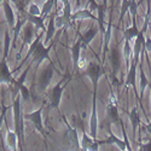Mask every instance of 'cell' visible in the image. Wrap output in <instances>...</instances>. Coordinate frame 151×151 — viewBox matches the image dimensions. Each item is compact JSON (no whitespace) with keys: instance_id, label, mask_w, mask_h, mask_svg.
<instances>
[{"instance_id":"obj_15","label":"cell","mask_w":151,"mask_h":151,"mask_svg":"<svg viewBox=\"0 0 151 151\" xmlns=\"http://www.w3.org/2000/svg\"><path fill=\"white\" fill-rule=\"evenodd\" d=\"M81 47H82V42L81 40H79L76 44H75L71 48V53H73V62L74 65H78L79 59H80V52H81Z\"/></svg>"},{"instance_id":"obj_6","label":"cell","mask_w":151,"mask_h":151,"mask_svg":"<svg viewBox=\"0 0 151 151\" xmlns=\"http://www.w3.org/2000/svg\"><path fill=\"white\" fill-rule=\"evenodd\" d=\"M53 74H55V71H53L52 64L48 65L47 68H45V69L41 71L40 76H39V88H40L41 91H45V90H46V87L48 86L50 81H51Z\"/></svg>"},{"instance_id":"obj_8","label":"cell","mask_w":151,"mask_h":151,"mask_svg":"<svg viewBox=\"0 0 151 151\" xmlns=\"http://www.w3.org/2000/svg\"><path fill=\"white\" fill-rule=\"evenodd\" d=\"M0 82H10L14 85L16 82V80L12 79V74L6 64L5 58H3V60L0 62Z\"/></svg>"},{"instance_id":"obj_9","label":"cell","mask_w":151,"mask_h":151,"mask_svg":"<svg viewBox=\"0 0 151 151\" xmlns=\"http://www.w3.org/2000/svg\"><path fill=\"white\" fill-rule=\"evenodd\" d=\"M109 57H110V62H111L112 68H114L115 71H117L119 68H120V64H121V53H120V51L116 47L111 48Z\"/></svg>"},{"instance_id":"obj_17","label":"cell","mask_w":151,"mask_h":151,"mask_svg":"<svg viewBox=\"0 0 151 151\" xmlns=\"http://www.w3.org/2000/svg\"><path fill=\"white\" fill-rule=\"evenodd\" d=\"M129 119H131V122H132V127H133V132L134 134L137 133V128L138 126L140 123V117H139V112H138L137 109H133L129 114Z\"/></svg>"},{"instance_id":"obj_10","label":"cell","mask_w":151,"mask_h":151,"mask_svg":"<svg viewBox=\"0 0 151 151\" xmlns=\"http://www.w3.org/2000/svg\"><path fill=\"white\" fill-rule=\"evenodd\" d=\"M145 46V40L142 33H139V35L137 36L135 40V45H134V63H138V58H139V55L142 52V48H144Z\"/></svg>"},{"instance_id":"obj_11","label":"cell","mask_w":151,"mask_h":151,"mask_svg":"<svg viewBox=\"0 0 151 151\" xmlns=\"http://www.w3.org/2000/svg\"><path fill=\"white\" fill-rule=\"evenodd\" d=\"M112 143H114L115 145H117V147H119L120 150H122V151L126 150V144H124V142L121 140V139H119V138H117L116 135H114V134H110V137L108 138L106 140L99 142V145H100V144H112Z\"/></svg>"},{"instance_id":"obj_2","label":"cell","mask_w":151,"mask_h":151,"mask_svg":"<svg viewBox=\"0 0 151 151\" xmlns=\"http://www.w3.org/2000/svg\"><path fill=\"white\" fill-rule=\"evenodd\" d=\"M65 85H67V80L64 79V80L59 81L55 86V88L52 90L51 94H50V102H51V106L52 108H58L59 106L63 91H64V88H65Z\"/></svg>"},{"instance_id":"obj_13","label":"cell","mask_w":151,"mask_h":151,"mask_svg":"<svg viewBox=\"0 0 151 151\" xmlns=\"http://www.w3.org/2000/svg\"><path fill=\"white\" fill-rule=\"evenodd\" d=\"M97 33H98V29L97 28H91V29H88L87 30L82 36H81V42H83V46H86V45H88L92 40H93V37L97 35Z\"/></svg>"},{"instance_id":"obj_32","label":"cell","mask_w":151,"mask_h":151,"mask_svg":"<svg viewBox=\"0 0 151 151\" xmlns=\"http://www.w3.org/2000/svg\"><path fill=\"white\" fill-rule=\"evenodd\" d=\"M29 15H33V16H40V11L35 5H30V11H29Z\"/></svg>"},{"instance_id":"obj_33","label":"cell","mask_w":151,"mask_h":151,"mask_svg":"<svg viewBox=\"0 0 151 151\" xmlns=\"http://www.w3.org/2000/svg\"><path fill=\"white\" fill-rule=\"evenodd\" d=\"M140 147L143 149V151H151V140H149L145 144H142Z\"/></svg>"},{"instance_id":"obj_26","label":"cell","mask_w":151,"mask_h":151,"mask_svg":"<svg viewBox=\"0 0 151 151\" xmlns=\"http://www.w3.org/2000/svg\"><path fill=\"white\" fill-rule=\"evenodd\" d=\"M147 83H149V81H147V79H146V75H145V73L142 70V71H140V91H142V92H144V90H145V87L147 86Z\"/></svg>"},{"instance_id":"obj_14","label":"cell","mask_w":151,"mask_h":151,"mask_svg":"<svg viewBox=\"0 0 151 151\" xmlns=\"http://www.w3.org/2000/svg\"><path fill=\"white\" fill-rule=\"evenodd\" d=\"M90 134L93 139L97 138V114H96V104L93 103V112L91 116V123H90Z\"/></svg>"},{"instance_id":"obj_19","label":"cell","mask_w":151,"mask_h":151,"mask_svg":"<svg viewBox=\"0 0 151 151\" xmlns=\"http://www.w3.org/2000/svg\"><path fill=\"white\" fill-rule=\"evenodd\" d=\"M44 18L42 16H33V15H29V21L32 24H35L37 28H40L42 30H45V27H44Z\"/></svg>"},{"instance_id":"obj_30","label":"cell","mask_w":151,"mask_h":151,"mask_svg":"<svg viewBox=\"0 0 151 151\" xmlns=\"http://www.w3.org/2000/svg\"><path fill=\"white\" fill-rule=\"evenodd\" d=\"M129 3H131V0H123L122 9H121V16H123L126 14V11L129 9Z\"/></svg>"},{"instance_id":"obj_35","label":"cell","mask_w":151,"mask_h":151,"mask_svg":"<svg viewBox=\"0 0 151 151\" xmlns=\"http://www.w3.org/2000/svg\"><path fill=\"white\" fill-rule=\"evenodd\" d=\"M144 48H146V51H147V52L151 51V40H146V41H145V46H144Z\"/></svg>"},{"instance_id":"obj_27","label":"cell","mask_w":151,"mask_h":151,"mask_svg":"<svg viewBox=\"0 0 151 151\" xmlns=\"http://www.w3.org/2000/svg\"><path fill=\"white\" fill-rule=\"evenodd\" d=\"M53 3H55V0H48V1L45 4V6H44V10H42V17H46V15L48 14L50 11H51Z\"/></svg>"},{"instance_id":"obj_31","label":"cell","mask_w":151,"mask_h":151,"mask_svg":"<svg viewBox=\"0 0 151 151\" xmlns=\"http://www.w3.org/2000/svg\"><path fill=\"white\" fill-rule=\"evenodd\" d=\"M9 44H10V36H9V34L6 33V36H5V53H4V58H6L7 55H9Z\"/></svg>"},{"instance_id":"obj_18","label":"cell","mask_w":151,"mask_h":151,"mask_svg":"<svg viewBox=\"0 0 151 151\" xmlns=\"http://www.w3.org/2000/svg\"><path fill=\"white\" fill-rule=\"evenodd\" d=\"M138 35H139V30H138V28L135 26H132L128 29L124 30V39H126V41H131L133 37H137Z\"/></svg>"},{"instance_id":"obj_1","label":"cell","mask_w":151,"mask_h":151,"mask_svg":"<svg viewBox=\"0 0 151 151\" xmlns=\"http://www.w3.org/2000/svg\"><path fill=\"white\" fill-rule=\"evenodd\" d=\"M14 114H15V133L17 134L18 142H19V151H23L24 149V134H23V124H22V117H21V104L19 98L17 97L14 103Z\"/></svg>"},{"instance_id":"obj_34","label":"cell","mask_w":151,"mask_h":151,"mask_svg":"<svg viewBox=\"0 0 151 151\" xmlns=\"http://www.w3.org/2000/svg\"><path fill=\"white\" fill-rule=\"evenodd\" d=\"M129 51H131L129 41H126V46H124V56H126V58H127V59H128V57H129Z\"/></svg>"},{"instance_id":"obj_23","label":"cell","mask_w":151,"mask_h":151,"mask_svg":"<svg viewBox=\"0 0 151 151\" xmlns=\"http://www.w3.org/2000/svg\"><path fill=\"white\" fill-rule=\"evenodd\" d=\"M7 138H9V145L11 146V149L16 151V140H18V138H17V134L15 132H10L7 134Z\"/></svg>"},{"instance_id":"obj_29","label":"cell","mask_w":151,"mask_h":151,"mask_svg":"<svg viewBox=\"0 0 151 151\" xmlns=\"http://www.w3.org/2000/svg\"><path fill=\"white\" fill-rule=\"evenodd\" d=\"M19 91H21V94H22V97H23V99H29V97H30V92H29V90L27 88L26 86H22L21 88H19Z\"/></svg>"},{"instance_id":"obj_21","label":"cell","mask_w":151,"mask_h":151,"mask_svg":"<svg viewBox=\"0 0 151 151\" xmlns=\"http://www.w3.org/2000/svg\"><path fill=\"white\" fill-rule=\"evenodd\" d=\"M135 71H137V63H133L132 68L129 69L128 76H127V85H134L135 83Z\"/></svg>"},{"instance_id":"obj_24","label":"cell","mask_w":151,"mask_h":151,"mask_svg":"<svg viewBox=\"0 0 151 151\" xmlns=\"http://www.w3.org/2000/svg\"><path fill=\"white\" fill-rule=\"evenodd\" d=\"M73 122H74V127H75V129H80V131H82V133L85 132L83 122H82L81 117H78V116H73Z\"/></svg>"},{"instance_id":"obj_36","label":"cell","mask_w":151,"mask_h":151,"mask_svg":"<svg viewBox=\"0 0 151 151\" xmlns=\"http://www.w3.org/2000/svg\"><path fill=\"white\" fill-rule=\"evenodd\" d=\"M5 109L3 110V112H1V115H0V131H1V123H3V120H4V116H5Z\"/></svg>"},{"instance_id":"obj_20","label":"cell","mask_w":151,"mask_h":151,"mask_svg":"<svg viewBox=\"0 0 151 151\" xmlns=\"http://www.w3.org/2000/svg\"><path fill=\"white\" fill-rule=\"evenodd\" d=\"M4 10H5V15H6V18H7V22L10 26H14L15 24V16H14V11L11 10V6L5 3L4 5Z\"/></svg>"},{"instance_id":"obj_28","label":"cell","mask_w":151,"mask_h":151,"mask_svg":"<svg viewBox=\"0 0 151 151\" xmlns=\"http://www.w3.org/2000/svg\"><path fill=\"white\" fill-rule=\"evenodd\" d=\"M12 1L16 4L19 12H24V6H26V3H27L26 0H12Z\"/></svg>"},{"instance_id":"obj_12","label":"cell","mask_w":151,"mask_h":151,"mask_svg":"<svg viewBox=\"0 0 151 151\" xmlns=\"http://www.w3.org/2000/svg\"><path fill=\"white\" fill-rule=\"evenodd\" d=\"M108 116L110 117V120L112 121V123L120 121L119 112H117V106H116V104H115L114 100H112V102H110L109 105H108Z\"/></svg>"},{"instance_id":"obj_7","label":"cell","mask_w":151,"mask_h":151,"mask_svg":"<svg viewBox=\"0 0 151 151\" xmlns=\"http://www.w3.org/2000/svg\"><path fill=\"white\" fill-rule=\"evenodd\" d=\"M52 46H48L45 47L41 42L37 44V46L35 47V50L33 51V59L36 63H41L45 58H48V53H50V50H51Z\"/></svg>"},{"instance_id":"obj_16","label":"cell","mask_w":151,"mask_h":151,"mask_svg":"<svg viewBox=\"0 0 151 151\" xmlns=\"http://www.w3.org/2000/svg\"><path fill=\"white\" fill-rule=\"evenodd\" d=\"M34 26L30 23L28 24V26H26V28H24V32H23V42L24 44H29L33 39L34 36Z\"/></svg>"},{"instance_id":"obj_5","label":"cell","mask_w":151,"mask_h":151,"mask_svg":"<svg viewBox=\"0 0 151 151\" xmlns=\"http://www.w3.org/2000/svg\"><path fill=\"white\" fill-rule=\"evenodd\" d=\"M80 145H81L82 151H98L99 142L97 139H93L91 135H88L87 133L83 132Z\"/></svg>"},{"instance_id":"obj_38","label":"cell","mask_w":151,"mask_h":151,"mask_svg":"<svg viewBox=\"0 0 151 151\" xmlns=\"http://www.w3.org/2000/svg\"><path fill=\"white\" fill-rule=\"evenodd\" d=\"M26 1H27V3H28V1H29V0H26Z\"/></svg>"},{"instance_id":"obj_22","label":"cell","mask_w":151,"mask_h":151,"mask_svg":"<svg viewBox=\"0 0 151 151\" xmlns=\"http://www.w3.org/2000/svg\"><path fill=\"white\" fill-rule=\"evenodd\" d=\"M55 18H51L48 22V28H47V37H46V41H50L52 39V36L55 35Z\"/></svg>"},{"instance_id":"obj_39","label":"cell","mask_w":151,"mask_h":151,"mask_svg":"<svg viewBox=\"0 0 151 151\" xmlns=\"http://www.w3.org/2000/svg\"><path fill=\"white\" fill-rule=\"evenodd\" d=\"M0 1H1V0H0Z\"/></svg>"},{"instance_id":"obj_3","label":"cell","mask_w":151,"mask_h":151,"mask_svg":"<svg viewBox=\"0 0 151 151\" xmlns=\"http://www.w3.org/2000/svg\"><path fill=\"white\" fill-rule=\"evenodd\" d=\"M41 112H42V108L36 110V111H33L30 112V114H26L24 115V119L30 121L33 124L35 129H37L42 137H45V129H44V126H42V117H41Z\"/></svg>"},{"instance_id":"obj_25","label":"cell","mask_w":151,"mask_h":151,"mask_svg":"<svg viewBox=\"0 0 151 151\" xmlns=\"http://www.w3.org/2000/svg\"><path fill=\"white\" fill-rule=\"evenodd\" d=\"M74 18H93V16H92V14L90 11H80V12H78V14H75L74 15Z\"/></svg>"},{"instance_id":"obj_4","label":"cell","mask_w":151,"mask_h":151,"mask_svg":"<svg viewBox=\"0 0 151 151\" xmlns=\"http://www.w3.org/2000/svg\"><path fill=\"white\" fill-rule=\"evenodd\" d=\"M102 74H103L102 67H100L99 64H97V63H93V62L90 63L88 67H87V69H86V75L92 80V82L94 85V91L97 90V85H98V81H99L100 76H102Z\"/></svg>"},{"instance_id":"obj_37","label":"cell","mask_w":151,"mask_h":151,"mask_svg":"<svg viewBox=\"0 0 151 151\" xmlns=\"http://www.w3.org/2000/svg\"><path fill=\"white\" fill-rule=\"evenodd\" d=\"M139 151H143V149H142V147H139Z\"/></svg>"}]
</instances>
